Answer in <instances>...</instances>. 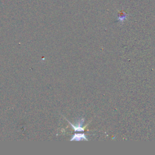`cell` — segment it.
I'll use <instances>...</instances> for the list:
<instances>
[{"instance_id":"obj_2","label":"cell","mask_w":155,"mask_h":155,"mask_svg":"<svg viewBox=\"0 0 155 155\" xmlns=\"http://www.w3.org/2000/svg\"><path fill=\"white\" fill-rule=\"evenodd\" d=\"M82 140H87L88 139H87L86 135L84 134H75L73 136V137L71 139V141L73 140H76V141H79Z\"/></svg>"},{"instance_id":"obj_1","label":"cell","mask_w":155,"mask_h":155,"mask_svg":"<svg viewBox=\"0 0 155 155\" xmlns=\"http://www.w3.org/2000/svg\"><path fill=\"white\" fill-rule=\"evenodd\" d=\"M68 122H69V124L71 125V127L74 128V131H84V128L82 127V124L84 122V119H81V120H79V122L78 124H76V125H73L70 122V121L68 120Z\"/></svg>"}]
</instances>
